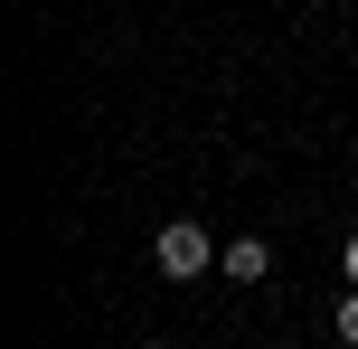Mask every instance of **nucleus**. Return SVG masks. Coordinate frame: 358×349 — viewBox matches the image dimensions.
Segmentation results:
<instances>
[{
  "mask_svg": "<svg viewBox=\"0 0 358 349\" xmlns=\"http://www.w3.org/2000/svg\"><path fill=\"white\" fill-rule=\"evenodd\" d=\"M151 255H161V274H170V283H198V274H208V227H198V218H170Z\"/></svg>",
  "mask_w": 358,
  "mask_h": 349,
  "instance_id": "f257e3e1",
  "label": "nucleus"
},
{
  "mask_svg": "<svg viewBox=\"0 0 358 349\" xmlns=\"http://www.w3.org/2000/svg\"><path fill=\"white\" fill-rule=\"evenodd\" d=\"M217 264H227V283H264V274H273V245H264V236H236Z\"/></svg>",
  "mask_w": 358,
  "mask_h": 349,
  "instance_id": "f03ea898",
  "label": "nucleus"
},
{
  "mask_svg": "<svg viewBox=\"0 0 358 349\" xmlns=\"http://www.w3.org/2000/svg\"><path fill=\"white\" fill-rule=\"evenodd\" d=\"M330 331H340V340L358 349V283H349V302H340V312H330Z\"/></svg>",
  "mask_w": 358,
  "mask_h": 349,
  "instance_id": "7ed1b4c3",
  "label": "nucleus"
},
{
  "mask_svg": "<svg viewBox=\"0 0 358 349\" xmlns=\"http://www.w3.org/2000/svg\"><path fill=\"white\" fill-rule=\"evenodd\" d=\"M340 264H349V283H358V227H349V245H340Z\"/></svg>",
  "mask_w": 358,
  "mask_h": 349,
  "instance_id": "20e7f679",
  "label": "nucleus"
},
{
  "mask_svg": "<svg viewBox=\"0 0 358 349\" xmlns=\"http://www.w3.org/2000/svg\"><path fill=\"white\" fill-rule=\"evenodd\" d=\"M151 349H161V340H151Z\"/></svg>",
  "mask_w": 358,
  "mask_h": 349,
  "instance_id": "39448f33",
  "label": "nucleus"
}]
</instances>
